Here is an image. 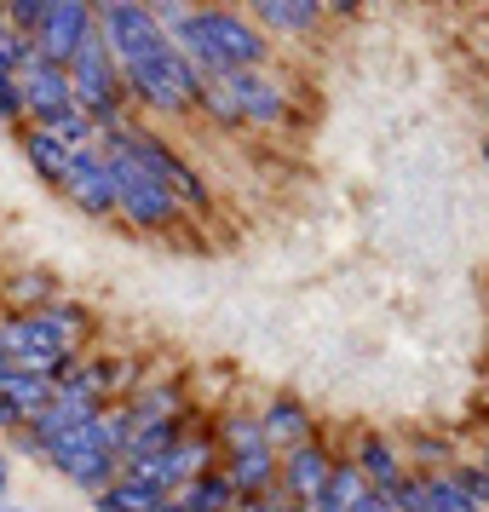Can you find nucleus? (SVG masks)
<instances>
[{"instance_id":"f257e3e1","label":"nucleus","mask_w":489,"mask_h":512,"mask_svg":"<svg viewBox=\"0 0 489 512\" xmlns=\"http://www.w3.org/2000/svg\"><path fill=\"white\" fill-rule=\"evenodd\" d=\"M98 41H104V52H110V64L121 75V93L144 98L162 116L196 110L202 70L167 41V29L156 24V6H133V0L98 6Z\"/></svg>"},{"instance_id":"f03ea898","label":"nucleus","mask_w":489,"mask_h":512,"mask_svg":"<svg viewBox=\"0 0 489 512\" xmlns=\"http://www.w3.org/2000/svg\"><path fill=\"white\" fill-rule=\"evenodd\" d=\"M156 24L202 75L259 70L271 58V35H259L248 12H190V6H156Z\"/></svg>"},{"instance_id":"7ed1b4c3","label":"nucleus","mask_w":489,"mask_h":512,"mask_svg":"<svg viewBox=\"0 0 489 512\" xmlns=\"http://www.w3.org/2000/svg\"><path fill=\"white\" fill-rule=\"evenodd\" d=\"M75 334H81V311H70V305H29L24 317L0 323V357L24 374L58 380L75 357Z\"/></svg>"},{"instance_id":"20e7f679","label":"nucleus","mask_w":489,"mask_h":512,"mask_svg":"<svg viewBox=\"0 0 489 512\" xmlns=\"http://www.w3.org/2000/svg\"><path fill=\"white\" fill-rule=\"evenodd\" d=\"M104 139L116 144V150H127V156H133V162H139L144 173H150V179H156L173 202H179V208H208V185L190 173V162L167 139L144 133V127H127V121H121V127H110Z\"/></svg>"},{"instance_id":"39448f33","label":"nucleus","mask_w":489,"mask_h":512,"mask_svg":"<svg viewBox=\"0 0 489 512\" xmlns=\"http://www.w3.org/2000/svg\"><path fill=\"white\" fill-rule=\"evenodd\" d=\"M104 167H110V190H116V213L121 219H133L139 231H162V225H173L179 219V202L167 196L150 173H144L127 150H116V144H104Z\"/></svg>"},{"instance_id":"423d86ee","label":"nucleus","mask_w":489,"mask_h":512,"mask_svg":"<svg viewBox=\"0 0 489 512\" xmlns=\"http://www.w3.org/2000/svg\"><path fill=\"white\" fill-rule=\"evenodd\" d=\"M98 24V6H87V0H47L41 6V24H35V35H29V47H35V58H47V64H70L75 47H81V35Z\"/></svg>"},{"instance_id":"0eeeda50","label":"nucleus","mask_w":489,"mask_h":512,"mask_svg":"<svg viewBox=\"0 0 489 512\" xmlns=\"http://www.w3.org/2000/svg\"><path fill=\"white\" fill-rule=\"evenodd\" d=\"M18 98H24V116L35 127H58L64 116H75V93H70V75L47 64V58H35L29 52V64L18 70Z\"/></svg>"},{"instance_id":"6e6552de","label":"nucleus","mask_w":489,"mask_h":512,"mask_svg":"<svg viewBox=\"0 0 489 512\" xmlns=\"http://www.w3.org/2000/svg\"><path fill=\"white\" fill-rule=\"evenodd\" d=\"M328 472H334V461H328L323 438H311V443L288 449V455L277 461V495L311 512L317 507V495H323V484H328Z\"/></svg>"},{"instance_id":"1a4fd4ad","label":"nucleus","mask_w":489,"mask_h":512,"mask_svg":"<svg viewBox=\"0 0 489 512\" xmlns=\"http://www.w3.org/2000/svg\"><path fill=\"white\" fill-rule=\"evenodd\" d=\"M58 190L70 196L81 213H116V190H110V167H104V150H75L70 167H64V179Z\"/></svg>"},{"instance_id":"9d476101","label":"nucleus","mask_w":489,"mask_h":512,"mask_svg":"<svg viewBox=\"0 0 489 512\" xmlns=\"http://www.w3.org/2000/svg\"><path fill=\"white\" fill-rule=\"evenodd\" d=\"M478 472L461 466V472H432V478H415V512H484V495H478Z\"/></svg>"},{"instance_id":"9b49d317","label":"nucleus","mask_w":489,"mask_h":512,"mask_svg":"<svg viewBox=\"0 0 489 512\" xmlns=\"http://www.w3.org/2000/svg\"><path fill=\"white\" fill-rule=\"evenodd\" d=\"M219 81H225V93H231V104H236V121H259V127L288 121V98L271 87V75L236 70V75H219Z\"/></svg>"},{"instance_id":"f8f14e48","label":"nucleus","mask_w":489,"mask_h":512,"mask_svg":"<svg viewBox=\"0 0 489 512\" xmlns=\"http://www.w3.org/2000/svg\"><path fill=\"white\" fill-rule=\"evenodd\" d=\"M254 420H259V432H265L271 449H300V443L317 438L311 409H305L300 397H271V403H265V415H254Z\"/></svg>"},{"instance_id":"ddd939ff","label":"nucleus","mask_w":489,"mask_h":512,"mask_svg":"<svg viewBox=\"0 0 489 512\" xmlns=\"http://www.w3.org/2000/svg\"><path fill=\"white\" fill-rule=\"evenodd\" d=\"M248 18H254L259 35H265V29H282V35H305V29L323 24V6H317V0H259Z\"/></svg>"},{"instance_id":"4468645a","label":"nucleus","mask_w":489,"mask_h":512,"mask_svg":"<svg viewBox=\"0 0 489 512\" xmlns=\"http://www.w3.org/2000/svg\"><path fill=\"white\" fill-rule=\"evenodd\" d=\"M98 512H156L162 501H173L162 484H150V478H133V472H121L110 489H98L93 495Z\"/></svg>"},{"instance_id":"2eb2a0df","label":"nucleus","mask_w":489,"mask_h":512,"mask_svg":"<svg viewBox=\"0 0 489 512\" xmlns=\"http://www.w3.org/2000/svg\"><path fill=\"white\" fill-rule=\"evenodd\" d=\"M225 478H231L236 501H248V495H271V489H277V449H259V455H236V461H225Z\"/></svg>"},{"instance_id":"dca6fc26","label":"nucleus","mask_w":489,"mask_h":512,"mask_svg":"<svg viewBox=\"0 0 489 512\" xmlns=\"http://www.w3.org/2000/svg\"><path fill=\"white\" fill-rule=\"evenodd\" d=\"M357 472H363V484L369 489H380V495H386V489L392 484H403V461H397V449L386 438H363V449H357Z\"/></svg>"},{"instance_id":"f3484780","label":"nucleus","mask_w":489,"mask_h":512,"mask_svg":"<svg viewBox=\"0 0 489 512\" xmlns=\"http://www.w3.org/2000/svg\"><path fill=\"white\" fill-rule=\"evenodd\" d=\"M24 156H29V167H35V173H41V179H47V185H58V179H64V167H70V144L64 139H52L47 127H29L24 133Z\"/></svg>"},{"instance_id":"a211bd4d","label":"nucleus","mask_w":489,"mask_h":512,"mask_svg":"<svg viewBox=\"0 0 489 512\" xmlns=\"http://www.w3.org/2000/svg\"><path fill=\"white\" fill-rule=\"evenodd\" d=\"M179 501H185L190 512H236V489L225 472H202V478H190L185 489H179Z\"/></svg>"},{"instance_id":"6ab92c4d","label":"nucleus","mask_w":489,"mask_h":512,"mask_svg":"<svg viewBox=\"0 0 489 512\" xmlns=\"http://www.w3.org/2000/svg\"><path fill=\"white\" fill-rule=\"evenodd\" d=\"M259 449H271V443H265V432H259L254 415H231L225 420V461H236V455H259Z\"/></svg>"},{"instance_id":"aec40b11","label":"nucleus","mask_w":489,"mask_h":512,"mask_svg":"<svg viewBox=\"0 0 489 512\" xmlns=\"http://www.w3.org/2000/svg\"><path fill=\"white\" fill-rule=\"evenodd\" d=\"M29 52H35V47H29V35H18V29H12L6 18H0V70H6V75H18V70L29 64Z\"/></svg>"},{"instance_id":"412c9836","label":"nucleus","mask_w":489,"mask_h":512,"mask_svg":"<svg viewBox=\"0 0 489 512\" xmlns=\"http://www.w3.org/2000/svg\"><path fill=\"white\" fill-rule=\"evenodd\" d=\"M41 6H47V0H12V6H0V18L18 29V35H35V24H41Z\"/></svg>"},{"instance_id":"4be33fe9","label":"nucleus","mask_w":489,"mask_h":512,"mask_svg":"<svg viewBox=\"0 0 489 512\" xmlns=\"http://www.w3.org/2000/svg\"><path fill=\"white\" fill-rule=\"evenodd\" d=\"M0 121H24V98H18V75L0 70Z\"/></svg>"},{"instance_id":"5701e85b","label":"nucleus","mask_w":489,"mask_h":512,"mask_svg":"<svg viewBox=\"0 0 489 512\" xmlns=\"http://www.w3.org/2000/svg\"><path fill=\"white\" fill-rule=\"evenodd\" d=\"M357 512H397L392 501H386V495H380V489H369V495H363V507Z\"/></svg>"},{"instance_id":"b1692460","label":"nucleus","mask_w":489,"mask_h":512,"mask_svg":"<svg viewBox=\"0 0 489 512\" xmlns=\"http://www.w3.org/2000/svg\"><path fill=\"white\" fill-rule=\"evenodd\" d=\"M6 489H12V461H6V449H0V501H6Z\"/></svg>"},{"instance_id":"393cba45","label":"nucleus","mask_w":489,"mask_h":512,"mask_svg":"<svg viewBox=\"0 0 489 512\" xmlns=\"http://www.w3.org/2000/svg\"><path fill=\"white\" fill-rule=\"evenodd\" d=\"M478 478H484V484H478V495H484V512H489V461L478 466Z\"/></svg>"},{"instance_id":"a878e982","label":"nucleus","mask_w":489,"mask_h":512,"mask_svg":"<svg viewBox=\"0 0 489 512\" xmlns=\"http://www.w3.org/2000/svg\"><path fill=\"white\" fill-rule=\"evenodd\" d=\"M156 512H190V507H185V501H179V495H173V501H162V507H156Z\"/></svg>"},{"instance_id":"bb28decb","label":"nucleus","mask_w":489,"mask_h":512,"mask_svg":"<svg viewBox=\"0 0 489 512\" xmlns=\"http://www.w3.org/2000/svg\"><path fill=\"white\" fill-rule=\"evenodd\" d=\"M6 369H12V363H6V357H0V374H6Z\"/></svg>"},{"instance_id":"cd10ccee","label":"nucleus","mask_w":489,"mask_h":512,"mask_svg":"<svg viewBox=\"0 0 489 512\" xmlns=\"http://www.w3.org/2000/svg\"><path fill=\"white\" fill-rule=\"evenodd\" d=\"M484 162H489V139H484Z\"/></svg>"},{"instance_id":"c85d7f7f","label":"nucleus","mask_w":489,"mask_h":512,"mask_svg":"<svg viewBox=\"0 0 489 512\" xmlns=\"http://www.w3.org/2000/svg\"><path fill=\"white\" fill-rule=\"evenodd\" d=\"M484 110H489V93H484Z\"/></svg>"}]
</instances>
